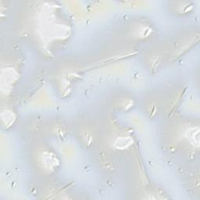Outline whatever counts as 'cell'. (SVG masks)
I'll list each match as a JSON object with an SVG mask.
<instances>
[{"label": "cell", "mask_w": 200, "mask_h": 200, "mask_svg": "<svg viewBox=\"0 0 200 200\" xmlns=\"http://www.w3.org/2000/svg\"><path fill=\"white\" fill-rule=\"evenodd\" d=\"M191 137H190V139L191 140V141L193 142L194 144L198 145V142H199V138H198V128H193L191 131Z\"/></svg>", "instance_id": "cell-1"}]
</instances>
